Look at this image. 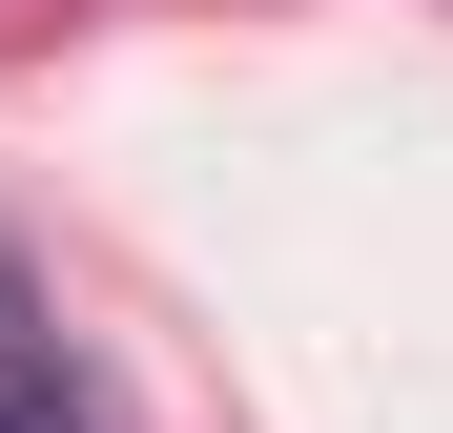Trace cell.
Here are the masks:
<instances>
[{
  "label": "cell",
  "mask_w": 453,
  "mask_h": 433,
  "mask_svg": "<svg viewBox=\"0 0 453 433\" xmlns=\"http://www.w3.org/2000/svg\"><path fill=\"white\" fill-rule=\"evenodd\" d=\"M0 433H83V392H62V351H21V330H0Z\"/></svg>",
  "instance_id": "obj_1"
}]
</instances>
